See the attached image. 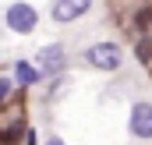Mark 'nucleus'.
<instances>
[{"label":"nucleus","instance_id":"obj_1","mask_svg":"<svg viewBox=\"0 0 152 145\" xmlns=\"http://www.w3.org/2000/svg\"><path fill=\"white\" fill-rule=\"evenodd\" d=\"M85 57H88V64L99 67V71H117V67L124 64V50L113 46V42H96Z\"/></svg>","mask_w":152,"mask_h":145},{"label":"nucleus","instance_id":"obj_2","mask_svg":"<svg viewBox=\"0 0 152 145\" xmlns=\"http://www.w3.org/2000/svg\"><path fill=\"white\" fill-rule=\"evenodd\" d=\"M4 21H7V29H11V32L28 36V32L36 29L39 14H36V7H28V4H11V7H7V14H4Z\"/></svg>","mask_w":152,"mask_h":145},{"label":"nucleus","instance_id":"obj_3","mask_svg":"<svg viewBox=\"0 0 152 145\" xmlns=\"http://www.w3.org/2000/svg\"><path fill=\"white\" fill-rule=\"evenodd\" d=\"M88 7H92V0H57L50 14H53V21L67 25V21H78L81 14H88Z\"/></svg>","mask_w":152,"mask_h":145},{"label":"nucleus","instance_id":"obj_4","mask_svg":"<svg viewBox=\"0 0 152 145\" xmlns=\"http://www.w3.org/2000/svg\"><path fill=\"white\" fill-rule=\"evenodd\" d=\"M131 135L134 138H152V106L149 103H134L131 106Z\"/></svg>","mask_w":152,"mask_h":145},{"label":"nucleus","instance_id":"obj_5","mask_svg":"<svg viewBox=\"0 0 152 145\" xmlns=\"http://www.w3.org/2000/svg\"><path fill=\"white\" fill-rule=\"evenodd\" d=\"M36 64L42 67V71H60V67H64V46H60V42L42 46L39 57H36Z\"/></svg>","mask_w":152,"mask_h":145},{"label":"nucleus","instance_id":"obj_6","mask_svg":"<svg viewBox=\"0 0 152 145\" xmlns=\"http://www.w3.org/2000/svg\"><path fill=\"white\" fill-rule=\"evenodd\" d=\"M14 78H18V85H32V81H39V67H32V64H14Z\"/></svg>","mask_w":152,"mask_h":145},{"label":"nucleus","instance_id":"obj_7","mask_svg":"<svg viewBox=\"0 0 152 145\" xmlns=\"http://www.w3.org/2000/svg\"><path fill=\"white\" fill-rule=\"evenodd\" d=\"M7 96H11V81H7V78H0V103H4Z\"/></svg>","mask_w":152,"mask_h":145},{"label":"nucleus","instance_id":"obj_8","mask_svg":"<svg viewBox=\"0 0 152 145\" xmlns=\"http://www.w3.org/2000/svg\"><path fill=\"white\" fill-rule=\"evenodd\" d=\"M46 145H64V142H60V138H50V142H46Z\"/></svg>","mask_w":152,"mask_h":145}]
</instances>
